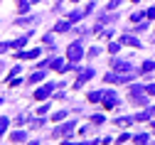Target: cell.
I'll list each match as a JSON object with an SVG mask.
<instances>
[{"label":"cell","mask_w":155,"mask_h":145,"mask_svg":"<svg viewBox=\"0 0 155 145\" xmlns=\"http://www.w3.org/2000/svg\"><path fill=\"white\" fill-rule=\"evenodd\" d=\"M153 69H155V61H145L140 71H145V74H148V71H153Z\"/></svg>","instance_id":"18"},{"label":"cell","mask_w":155,"mask_h":145,"mask_svg":"<svg viewBox=\"0 0 155 145\" xmlns=\"http://www.w3.org/2000/svg\"><path fill=\"white\" fill-rule=\"evenodd\" d=\"M130 20H133V22H140V20H143V12H133Z\"/></svg>","instance_id":"24"},{"label":"cell","mask_w":155,"mask_h":145,"mask_svg":"<svg viewBox=\"0 0 155 145\" xmlns=\"http://www.w3.org/2000/svg\"><path fill=\"white\" fill-rule=\"evenodd\" d=\"M69 25H71V20H62V22H57V25H54V30H57V32H67Z\"/></svg>","instance_id":"11"},{"label":"cell","mask_w":155,"mask_h":145,"mask_svg":"<svg viewBox=\"0 0 155 145\" xmlns=\"http://www.w3.org/2000/svg\"><path fill=\"white\" fill-rule=\"evenodd\" d=\"M8 84H10V86H20L22 81H20V79H12V76H10V79H8Z\"/></svg>","instance_id":"23"},{"label":"cell","mask_w":155,"mask_h":145,"mask_svg":"<svg viewBox=\"0 0 155 145\" xmlns=\"http://www.w3.org/2000/svg\"><path fill=\"white\" fill-rule=\"evenodd\" d=\"M64 118H67V111H59V113L52 116V120H64Z\"/></svg>","instance_id":"20"},{"label":"cell","mask_w":155,"mask_h":145,"mask_svg":"<svg viewBox=\"0 0 155 145\" xmlns=\"http://www.w3.org/2000/svg\"><path fill=\"white\" fill-rule=\"evenodd\" d=\"M0 103H3V101H0Z\"/></svg>","instance_id":"33"},{"label":"cell","mask_w":155,"mask_h":145,"mask_svg":"<svg viewBox=\"0 0 155 145\" xmlns=\"http://www.w3.org/2000/svg\"><path fill=\"white\" fill-rule=\"evenodd\" d=\"M71 3H79V0H71Z\"/></svg>","instance_id":"31"},{"label":"cell","mask_w":155,"mask_h":145,"mask_svg":"<svg viewBox=\"0 0 155 145\" xmlns=\"http://www.w3.org/2000/svg\"><path fill=\"white\" fill-rule=\"evenodd\" d=\"M118 5H121V0H111V3H108V10H116Z\"/></svg>","instance_id":"25"},{"label":"cell","mask_w":155,"mask_h":145,"mask_svg":"<svg viewBox=\"0 0 155 145\" xmlns=\"http://www.w3.org/2000/svg\"><path fill=\"white\" fill-rule=\"evenodd\" d=\"M27 10H30V0H17V12L25 15Z\"/></svg>","instance_id":"10"},{"label":"cell","mask_w":155,"mask_h":145,"mask_svg":"<svg viewBox=\"0 0 155 145\" xmlns=\"http://www.w3.org/2000/svg\"><path fill=\"white\" fill-rule=\"evenodd\" d=\"M8 123H10L8 118H0V135H3V133L8 130Z\"/></svg>","instance_id":"19"},{"label":"cell","mask_w":155,"mask_h":145,"mask_svg":"<svg viewBox=\"0 0 155 145\" xmlns=\"http://www.w3.org/2000/svg\"><path fill=\"white\" fill-rule=\"evenodd\" d=\"M42 79H45V71H37V74L30 76V84H35V81H42Z\"/></svg>","instance_id":"15"},{"label":"cell","mask_w":155,"mask_h":145,"mask_svg":"<svg viewBox=\"0 0 155 145\" xmlns=\"http://www.w3.org/2000/svg\"><path fill=\"white\" fill-rule=\"evenodd\" d=\"M111 67H113L116 71H121V74H133L130 64H128V61H121V59H113V61H111Z\"/></svg>","instance_id":"3"},{"label":"cell","mask_w":155,"mask_h":145,"mask_svg":"<svg viewBox=\"0 0 155 145\" xmlns=\"http://www.w3.org/2000/svg\"><path fill=\"white\" fill-rule=\"evenodd\" d=\"M52 91H54V84H45L42 89H37V91H35V98H37V101H45Z\"/></svg>","instance_id":"4"},{"label":"cell","mask_w":155,"mask_h":145,"mask_svg":"<svg viewBox=\"0 0 155 145\" xmlns=\"http://www.w3.org/2000/svg\"><path fill=\"white\" fill-rule=\"evenodd\" d=\"M17 57H20V59H37V57H40V49H30V52H20Z\"/></svg>","instance_id":"9"},{"label":"cell","mask_w":155,"mask_h":145,"mask_svg":"<svg viewBox=\"0 0 155 145\" xmlns=\"http://www.w3.org/2000/svg\"><path fill=\"white\" fill-rule=\"evenodd\" d=\"M91 123H104V116H91Z\"/></svg>","instance_id":"28"},{"label":"cell","mask_w":155,"mask_h":145,"mask_svg":"<svg viewBox=\"0 0 155 145\" xmlns=\"http://www.w3.org/2000/svg\"><path fill=\"white\" fill-rule=\"evenodd\" d=\"M91 76H94V69H84V71L79 74V79H76V84H74V86H76V89H79V86H84V81H89Z\"/></svg>","instance_id":"6"},{"label":"cell","mask_w":155,"mask_h":145,"mask_svg":"<svg viewBox=\"0 0 155 145\" xmlns=\"http://www.w3.org/2000/svg\"><path fill=\"white\" fill-rule=\"evenodd\" d=\"M101 101H104V108H116V103H118V96H116L113 91H104Z\"/></svg>","instance_id":"2"},{"label":"cell","mask_w":155,"mask_h":145,"mask_svg":"<svg viewBox=\"0 0 155 145\" xmlns=\"http://www.w3.org/2000/svg\"><path fill=\"white\" fill-rule=\"evenodd\" d=\"M128 123H130V118H118V120H116V126H121V128H126Z\"/></svg>","instance_id":"21"},{"label":"cell","mask_w":155,"mask_h":145,"mask_svg":"<svg viewBox=\"0 0 155 145\" xmlns=\"http://www.w3.org/2000/svg\"><path fill=\"white\" fill-rule=\"evenodd\" d=\"M8 49H10V44H8V42H0V54H5Z\"/></svg>","instance_id":"26"},{"label":"cell","mask_w":155,"mask_h":145,"mask_svg":"<svg viewBox=\"0 0 155 145\" xmlns=\"http://www.w3.org/2000/svg\"><path fill=\"white\" fill-rule=\"evenodd\" d=\"M153 133H155V123H153Z\"/></svg>","instance_id":"30"},{"label":"cell","mask_w":155,"mask_h":145,"mask_svg":"<svg viewBox=\"0 0 155 145\" xmlns=\"http://www.w3.org/2000/svg\"><path fill=\"white\" fill-rule=\"evenodd\" d=\"M145 94H148V96H155V84H148V86H145Z\"/></svg>","instance_id":"22"},{"label":"cell","mask_w":155,"mask_h":145,"mask_svg":"<svg viewBox=\"0 0 155 145\" xmlns=\"http://www.w3.org/2000/svg\"><path fill=\"white\" fill-rule=\"evenodd\" d=\"M121 44H128V47H143L133 35H123V37H121Z\"/></svg>","instance_id":"7"},{"label":"cell","mask_w":155,"mask_h":145,"mask_svg":"<svg viewBox=\"0 0 155 145\" xmlns=\"http://www.w3.org/2000/svg\"><path fill=\"white\" fill-rule=\"evenodd\" d=\"M118 49H121V42H111V44H108V52H111V54H116Z\"/></svg>","instance_id":"17"},{"label":"cell","mask_w":155,"mask_h":145,"mask_svg":"<svg viewBox=\"0 0 155 145\" xmlns=\"http://www.w3.org/2000/svg\"><path fill=\"white\" fill-rule=\"evenodd\" d=\"M71 130H74V123H64V126H59L54 130V135H69Z\"/></svg>","instance_id":"8"},{"label":"cell","mask_w":155,"mask_h":145,"mask_svg":"<svg viewBox=\"0 0 155 145\" xmlns=\"http://www.w3.org/2000/svg\"><path fill=\"white\" fill-rule=\"evenodd\" d=\"M145 15H148V17H150V20H155V8H150V10H148V12H145Z\"/></svg>","instance_id":"29"},{"label":"cell","mask_w":155,"mask_h":145,"mask_svg":"<svg viewBox=\"0 0 155 145\" xmlns=\"http://www.w3.org/2000/svg\"><path fill=\"white\" fill-rule=\"evenodd\" d=\"M45 44H47V47H54V42H52V35H47V37H45Z\"/></svg>","instance_id":"27"},{"label":"cell","mask_w":155,"mask_h":145,"mask_svg":"<svg viewBox=\"0 0 155 145\" xmlns=\"http://www.w3.org/2000/svg\"><path fill=\"white\" fill-rule=\"evenodd\" d=\"M30 3H37V0H30Z\"/></svg>","instance_id":"32"},{"label":"cell","mask_w":155,"mask_h":145,"mask_svg":"<svg viewBox=\"0 0 155 145\" xmlns=\"http://www.w3.org/2000/svg\"><path fill=\"white\" fill-rule=\"evenodd\" d=\"M49 67H52V69H57V71H69L74 64H67L64 59H54V61H49Z\"/></svg>","instance_id":"5"},{"label":"cell","mask_w":155,"mask_h":145,"mask_svg":"<svg viewBox=\"0 0 155 145\" xmlns=\"http://www.w3.org/2000/svg\"><path fill=\"white\" fill-rule=\"evenodd\" d=\"M67 57H69V61L71 64H76L81 57H84V47L79 44V42H74V44H69V49H67Z\"/></svg>","instance_id":"1"},{"label":"cell","mask_w":155,"mask_h":145,"mask_svg":"<svg viewBox=\"0 0 155 145\" xmlns=\"http://www.w3.org/2000/svg\"><path fill=\"white\" fill-rule=\"evenodd\" d=\"M101 96H104L101 91H91V94H89V101H91V103H96V101H101Z\"/></svg>","instance_id":"14"},{"label":"cell","mask_w":155,"mask_h":145,"mask_svg":"<svg viewBox=\"0 0 155 145\" xmlns=\"http://www.w3.org/2000/svg\"><path fill=\"white\" fill-rule=\"evenodd\" d=\"M25 138H27V135H25V133H22V130H15V133H12V135H10V140H12V143H22V140H25Z\"/></svg>","instance_id":"12"},{"label":"cell","mask_w":155,"mask_h":145,"mask_svg":"<svg viewBox=\"0 0 155 145\" xmlns=\"http://www.w3.org/2000/svg\"><path fill=\"white\" fill-rule=\"evenodd\" d=\"M148 138H150L148 133H140V135H135L133 140H135V143H140V145H143V143H148Z\"/></svg>","instance_id":"16"},{"label":"cell","mask_w":155,"mask_h":145,"mask_svg":"<svg viewBox=\"0 0 155 145\" xmlns=\"http://www.w3.org/2000/svg\"><path fill=\"white\" fill-rule=\"evenodd\" d=\"M25 44H27V37H20V39H15V42H12L10 47H12V49H22Z\"/></svg>","instance_id":"13"}]
</instances>
